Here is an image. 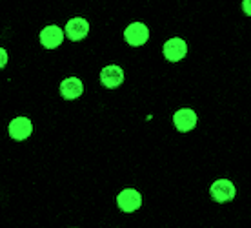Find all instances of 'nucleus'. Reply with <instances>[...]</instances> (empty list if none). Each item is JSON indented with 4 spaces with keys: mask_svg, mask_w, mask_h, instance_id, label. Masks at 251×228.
Wrapping results in <instances>:
<instances>
[{
    "mask_svg": "<svg viewBox=\"0 0 251 228\" xmlns=\"http://www.w3.org/2000/svg\"><path fill=\"white\" fill-rule=\"evenodd\" d=\"M207 192H209V197H211V201H213V203L226 204V203H233V201L237 199L239 188H237V184L233 183L231 179L219 177L209 184Z\"/></svg>",
    "mask_w": 251,
    "mask_h": 228,
    "instance_id": "1",
    "label": "nucleus"
},
{
    "mask_svg": "<svg viewBox=\"0 0 251 228\" xmlns=\"http://www.w3.org/2000/svg\"><path fill=\"white\" fill-rule=\"evenodd\" d=\"M115 204H117V208L122 214H133V212H138V210L142 208L144 197H142V192L140 190L133 188V186H127V188H122L117 194Z\"/></svg>",
    "mask_w": 251,
    "mask_h": 228,
    "instance_id": "2",
    "label": "nucleus"
},
{
    "mask_svg": "<svg viewBox=\"0 0 251 228\" xmlns=\"http://www.w3.org/2000/svg\"><path fill=\"white\" fill-rule=\"evenodd\" d=\"M122 37H124V42L131 48H140V46L148 44V40L151 37V29L150 26L140 22V20H133L124 28L122 31Z\"/></svg>",
    "mask_w": 251,
    "mask_h": 228,
    "instance_id": "3",
    "label": "nucleus"
},
{
    "mask_svg": "<svg viewBox=\"0 0 251 228\" xmlns=\"http://www.w3.org/2000/svg\"><path fill=\"white\" fill-rule=\"evenodd\" d=\"M164 58L171 64H176L188 57V42L184 37H171L162 46Z\"/></svg>",
    "mask_w": 251,
    "mask_h": 228,
    "instance_id": "4",
    "label": "nucleus"
},
{
    "mask_svg": "<svg viewBox=\"0 0 251 228\" xmlns=\"http://www.w3.org/2000/svg\"><path fill=\"white\" fill-rule=\"evenodd\" d=\"M199 124V114L193 108H176L173 112V126L178 133L193 132Z\"/></svg>",
    "mask_w": 251,
    "mask_h": 228,
    "instance_id": "5",
    "label": "nucleus"
},
{
    "mask_svg": "<svg viewBox=\"0 0 251 228\" xmlns=\"http://www.w3.org/2000/svg\"><path fill=\"white\" fill-rule=\"evenodd\" d=\"M126 81V71L119 64H106L100 70V84L107 89L120 88Z\"/></svg>",
    "mask_w": 251,
    "mask_h": 228,
    "instance_id": "6",
    "label": "nucleus"
},
{
    "mask_svg": "<svg viewBox=\"0 0 251 228\" xmlns=\"http://www.w3.org/2000/svg\"><path fill=\"white\" fill-rule=\"evenodd\" d=\"M66 31V37L73 42H80L88 37L89 33V22L84 17H73V19L68 20V24L64 28Z\"/></svg>",
    "mask_w": 251,
    "mask_h": 228,
    "instance_id": "7",
    "label": "nucleus"
},
{
    "mask_svg": "<svg viewBox=\"0 0 251 228\" xmlns=\"http://www.w3.org/2000/svg\"><path fill=\"white\" fill-rule=\"evenodd\" d=\"M7 133L13 141H25L31 137L33 133V122L27 117H15L7 126Z\"/></svg>",
    "mask_w": 251,
    "mask_h": 228,
    "instance_id": "8",
    "label": "nucleus"
},
{
    "mask_svg": "<svg viewBox=\"0 0 251 228\" xmlns=\"http://www.w3.org/2000/svg\"><path fill=\"white\" fill-rule=\"evenodd\" d=\"M64 42V31L62 28H58L57 24L46 26L40 31V44L44 46L46 50H57L58 46Z\"/></svg>",
    "mask_w": 251,
    "mask_h": 228,
    "instance_id": "9",
    "label": "nucleus"
},
{
    "mask_svg": "<svg viewBox=\"0 0 251 228\" xmlns=\"http://www.w3.org/2000/svg\"><path fill=\"white\" fill-rule=\"evenodd\" d=\"M84 93V83L78 77H68L60 83V97L64 101H75Z\"/></svg>",
    "mask_w": 251,
    "mask_h": 228,
    "instance_id": "10",
    "label": "nucleus"
},
{
    "mask_svg": "<svg viewBox=\"0 0 251 228\" xmlns=\"http://www.w3.org/2000/svg\"><path fill=\"white\" fill-rule=\"evenodd\" d=\"M240 7H242V13L246 17H251V0H242Z\"/></svg>",
    "mask_w": 251,
    "mask_h": 228,
    "instance_id": "11",
    "label": "nucleus"
},
{
    "mask_svg": "<svg viewBox=\"0 0 251 228\" xmlns=\"http://www.w3.org/2000/svg\"><path fill=\"white\" fill-rule=\"evenodd\" d=\"M6 64H7V51L4 48H0V70L6 68Z\"/></svg>",
    "mask_w": 251,
    "mask_h": 228,
    "instance_id": "12",
    "label": "nucleus"
}]
</instances>
